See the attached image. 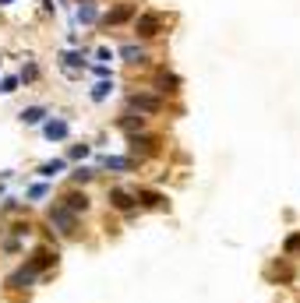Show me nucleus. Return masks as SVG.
I'll use <instances>...</instances> for the list:
<instances>
[{"label":"nucleus","mask_w":300,"mask_h":303,"mask_svg":"<svg viewBox=\"0 0 300 303\" xmlns=\"http://www.w3.org/2000/svg\"><path fill=\"white\" fill-rule=\"evenodd\" d=\"M135 32H138L142 39L159 35V32H162V14H155V11H149V14H138V21H135Z\"/></svg>","instance_id":"obj_1"},{"label":"nucleus","mask_w":300,"mask_h":303,"mask_svg":"<svg viewBox=\"0 0 300 303\" xmlns=\"http://www.w3.org/2000/svg\"><path fill=\"white\" fill-rule=\"evenodd\" d=\"M127 106L131 109H138V113H159L162 109V99L159 95H145V92H135V95H127Z\"/></svg>","instance_id":"obj_2"},{"label":"nucleus","mask_w":300,"mask_h":303,"mask_svg":"<svg viewBox=\"0 0 300 303\" xmlns=\"http://www.w3.org/2000/svg\"><path fill=\"white\" fill-rule=\"evenodd\" d=\"M50 222L60 229V233H75L78 215H75V212H68L64 205H53V208H50Z\"/></svg>","instance_id":"obj_3"},{"label":"nucleus","mask_w":300,"mask_h":303,"mask_svg":"<svg viewBox=\"0 0 300 303\" xmlns=\"http://www.w3.org/2000/svg\"><path fill=\"white\" fill-rule=\"evenodd\" d=\"M110 205H113L117 212H131V208L138 205V194L127 191V187H113V191H110Z\"/></svg>","instance_id":"obj_4"},{"label":"nucleus","mask_w":300,"mask_h":303,"mask_svg":"<svg viewBox=\"0 0 300 303\" xmlns=\"http://www.w3.org/2000/svg\"><path fill=\"white\" fill-rule=\"evenodd\" d=\"M60 205H64L68 212H75V215H81V212L88 208V198H85V194H78V191H71V194H64V198H60Z\"/></svg>","instance_id":"obj_5"},{"label":"nucleus","mask_w":300,"mask_h":303,"mask_svg":"<svg viewBox=\"0 0 300 303\" xmlns=\"http://www.w3.org/2000/svg\"><path fill=\"white\" fill-rule=\"evenodd\" d=\"M135 14V4H120V7H113L110 14H106V25H120V21H127Z\"/></svg>","instance_id":"obj_6"},{"label":"nucleus","mask_w":300,"mask_h":303,"mask_svg":"<svg viewBox=\"0 0 300 303\" xmlns=\"http://www.w3.org/2000/svg\"><path fill=\"white\" fill-rule=\"evenodd\" d=\"M95 18H99L95 4H92V0H78V21H81V25H92Z\"/></svg>","instance_id":"obj_7"},{"label":"nucleus","mask_w":300,"mask_h":303,"mask_svg":"<svg viewBox=\"0 0 300 303\" xmlns=\"http://www.w3.org/2000/svg\"><path fill=\"white\" fill-rule=\"evenodd\" d=\"M120 57H124V60H131V64H138V60H145V46L127 43V46H120Z\"/></svg>","instance_id":"obj_8"},{"label":"nucleus","mask_w":300,"mask_h":303,"mask_svg":"<svg viewBox=\"0 0 300 303\" xmlns=\"http://www.w3.org/2000/svg\"><path fill=\"white\" fill-rule=\"evenodd\" d=\"M46 138H50V141H53V138H57V141L68 138V120H50V124H46Z\"/></svg>","instance_id":"obj_9"},{"label":"nucleus","mask_w":300,"mask_h":303,"mask_svg":"<svg viewBox=\"0 0 300 303\" xmlns=\"http://www.w3.org/2000/svg\"><path fill=\"white\" fill-rule=\"evenodd\" d=\"M103 166H106V169H117V173H124V169H131L135 162H131V159H120V155H106V159H103Z\"/></svg>","instance_id":"obj_10"},{"label":"nucleus","mask_w":300,"mask_h":303,"mask_svg":"<svg viewBox=\"0 0 300 303\" xmlns=\"http://www.w3.org/2000/svg\"><path fill=\"white\" fill-rule=\"evenodd\" d=\"M110 92H113V78H110V81H99V85L92 88V99H95V102H103Z\"/></svg>","instance_id":"obj_11"},{"label":"nucleus","mask_w":300,"mask_h":303,"mask_svg":"<svg viewBox=\"0 0 300 303\" xmlns=\"http://www.w3.org/2000/svg\"><path fill=\"white\" fill-rule=\"evenodd\" d=\"M43 117H46V109H43V106H32V109H25V113H21V120H25V124H39Z\"/></svg>","instance_id":"obj_12"},{"label":"nucleus","mask_w":300,"mask_h":303,"mask_svg":"<svg viewBox=\"0 0 300 303\" xmlns=\"http://www.w3.org/2000/svg\"><path fill=\"white\" fill-rule=\"evenodd\" d=\"M60 169H64V159H53V162H46V166H39V173H43V176H57Z\"/></svg>","instance_id":"obj_13"},{"label":"nucleus","mask_w":300,"mask_h":303,"mask_svg":"<svg viewBox=\"0 0 300 303\" xmlns=\"http://www.w3.org/2000/svg\"><path fill=\"white\" fill-rule=\"evenodd\" d=\"M81 60H85L81 53H64V67H68V71H75V67H85Z\"/></svg>","instance_id":"obj_14"},{"label":"nucleus","mask_w":300,"mask_h":303,"mask_svg":"<svg viewBox=\"0 0 300 303\" xmlns=\"http://www.w3.org/2000/svg\"><path fill=\"white\" fill-rule=\"evenodd\" d=\"M138 198H142V201H145V205H152V208H155V205H162V198H159V194H155V191H142V194H138Z\"/></svg>","instance_id":"obj_15"},{"label":"nucleus","mask_w":300,"mask_h":303,"mask_svg":"<svg viewBox=\"0 0 300 303\" xmlns=\"http://www.w3.org/2000/svg\"><path fill=\"white\" fill-rule=\"evenodd\" d=\"M300 250V233L297 236H290V240H286V254H297Z\"/></svg>","instance_id":"obj_16"},{"label":"nucleus","mask_w":300,"mask_h":303,"mask_svg":"<svg viewBox=\"0 0 300 303\" xmlns=\"http://www.w3.org/2000/svg\"><path fill=\"white\" fill-rule=\"evenodd\" d=\"M124 127H127V131H135V127L142 131V127H145V120H142V117H138V120H135V117H127V120H124Z\"/></svg>","instance_id":"obj_17"},{"label":"nucleus","mask_w":300,"mask_h":303,"mask_svg":"<svg viewBox=\"0 0 300 303\" xmlns=\"http://www.w3.org/2000/svg\"><path fill=\"white\" fill-rule=\"evenodd\" d=\"M18 88V78H4V85H0V92H14Z\"/></svg>","instance_id":"obj_18"},{"label":"nucleus","mask_w":300,"mask_h":303,"mask_svg":"<svg viewBox=\"0 0 300 303\" xmlns=\"http://www.w3.org/2000/svg\"><path fill=\"white\" fill-rule=\"evenodd\" d=\"M71 155H75V159H85V155H88V145H75Z\"/></svg>","instance_id":"obj_19"},{"label":"nucleus","mask_w":300,"mask_h":303,"mask_svg":"<svg viewBox=\"0 0 300 303\" xmlns=\"http://www.w3.org/2000/svg\"><path fill=\"white\" fill-rule=\"evenodd\" d=\"M0 4H11V0H0Z\"/></svg>","instance_id":"obj_20"}]
</instances>
